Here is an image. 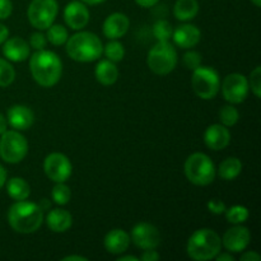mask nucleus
I'll return each instance as SVG.
<instances>
[{"label":"nucleus","mask_w":261,"mask_h":261,"mask_svg":"<svg viewBox=\"0 0 261 261\" xmlns=\"http://www.w3.org/2000/svg\"><path fill=\"white\" fill-rule=\"evenodd\" d=\"M32 78L41 87L50 88L61 78L63 63L55 53L48 50H37L30 59Z\"/></svg>","instance_id":"nucleus-1"},{"label":"nucleus","mask_w":261,"mask_h":261,"mask_svg":"<svg viewBox=\"0 0 261 261\" xmlns=\"http://www.w3.org/2000/svg\"><path fill=\"white\" fill-rule=\"evenodd\" d=\"M8 222L18 233H33L42 224L43 211L32 201H15L8 211Z\"/></svg>","instance_id":"nucleus-2"},{"label":"nucleus","mask_w":261,"mask_h":261,"mask_svg":"<svg viewBox=\"0 0 261 261\" xmlns=\"http://www.w3.org/2000/svg\"><path fill=\"white\" fill-rule=\"evenodd\" d=\"M65 43L69 58L78 63L96 61L103 53V45L98 36L87 31L75 33Z\"/></svg>","instance_id":"nucleus-3"},{"label":"nucleus","mask_w":261,"mask_h":261,"mask_svg":"<svg viewBox=\"0 0 261 261\" xmlns=\"http://www.w3.org/2000/svg\"><path fill=\"white\" fill-rule=\"evenodd\" d=\"M222 240L216 231L201 228L194 232L188 241L186 251L193 260H212L221 252Z\"/></svg>","instance_id":"nucleus-4"},{"label":"nucleus","mask_w":261,"mask_h":261,"mask_svg":"<svg viewBox=\"0 0 261 261\" xmlns=\"http://www.w3.org/2000/svg\"><path fill=\"white\" fill-rule=\"evenodd\" d=\"M184 170L186 178L196 186H208L216 178V166L205 153L198 152L189 155Z\"/></svg>","instance_id":"nucleus-5"},{"label":"nucleus","mask_w":261,"mask_h":261,"mask_svg":"<svg viewBox=\"0 0 261 261\" xmlns=\"http://www.w3.org/2000/svg\"><path fill=\"white\" fill-rule=\"evenodd\" d=\"M148 68L157 75H167L177 65V53L170 42L158 41L147 56Z\"/></svg>","instance_id":"nucleus-6"},{"label":"nucleus","mask_w":261,"mask_h":261,"mask_svg":"<svg viewBox=\"0 0 261 261\" xmlns=\"http://www.w3.org/2000/svg\"><path fill=\"white\" fill-rule=\"evenodd\" d=\"M191 86L196 96L201 99H213L221 89V79L216 69L211 66H199L193 70Z\"/></svg>","instance_id":"nucleus-7"},{"label":"nucleus","mask_w":261,"mask_h":261,"mask_svg":"<svg viewBox=\"0 0 261 261\" xmlns=\"http://www.w3.org/2000/svg\"><path fill=\"white\" fill-rule=\"evenodd\" d=\"M28 153V142L18 130H7L0 138V157L7 163H19Z\"/></svg>","instance_id":"nucleus-8"},{"label":"nucleus","mask_w":261,"mask_h":261,"mask_svg":"<svg viewBox=\"0 0 261 261\" xmlns=\"http://www.w3.org/2000/svg\"><path fill=\"white\" fill-rule=\"evenodd\" d=\"M59 12L56 0H32L28 7V20L36 30H47L55 20Z\"/></svg>","instance_id":"nucleus-9"},{"label":"nucleus","mask_w":261,"mask_h":261,"mask_svg":"<svg viewBox=\"0 0 261 261\" xmlns=\"http://www.w3.org/2000/svg\"><path fill=\"white\" fill-rule=\"evenodd\" d=\"M249 82L240 73L228 74L222 82V93L224 99L232 105L242 103L249 94Z\"/></svg>","instance_id":"nucleus-10"},{"label":"nucleus","mask_w":261,"mask_h":261,"mask_svg":"<svg viewBox=\"0 0 261 261\" xmlns=\"http://www.w3.org/2000/svg\"><path fill=\"white\" fill-rule=\"evenodd\" d=\"M43 171L54 182H65L73 172L70 160L63 153H51L43 161Z\"/></svg>","instance_id":"nucleus-11"},{"label":"nucleus","mask_w":261,"mask_h":261,"mask_svg":"<svg viewBox=\"0 0 261 261\" xmlns=\"http://www.w3.org/2000/svg\"><path fill=\"white\" fill-rule=\"evenodd\" d=\"M132 240L142 250L155 249L161 244V234L157 227L147 222H140L132 231Z\"/></svg>","instance_id":"nucleus-12"},{"label":"nucleus","mask_w":261,"mask_h":261,"mask_svg":"<svg viewBox=\"0 0 261 261\" xmlns=\"http://www.w3.org/2000/svg\"><path fill=\"white\" fill-rule=\"evenodd\" d=\"M251 241V234H250L249 228L241 226V224H236L232 228L227 229L224 233L223 239H222V245L226 247L228 252H241L246 249Z\"/></svg>","instance_id":"nucleus-13"},{"label":"nucleus","mask_w":261,"mask_h":261,"mask_svg":"<svg viewBox=\"0 0 261 261\" xmlns=\"http://www.w3.org/2000/svg\"><path fill=\"white\" fill-rule=\"evenodd\" d=\"M64 20L71 30H83L89 22V10L82 2H70L64 9Z\"/></svg>","instance_id":"nucleus-14"},{"label":"nucleus","mask_w":261,"mask_h":261,"mask_svg":"<svg viewBox=\"0 0 261 261\" xmlns=\"http://www.w3.org/2000/svg\"><path fill=\"white\" fill-rule=\"evenodd\" d=\"M129 27L130 20L124 13H112L105 19L102 31H103V35L110 40H119L126 35Z\"/></svg>","instance_id":"nucleus-15"},{"label":"nucleus","mask_w":261,"mask_h":261,"mask_svg":"<svg viewBox=\"0 0 261 261\" xmlns=\"http://www.w3.org/2000/svg\"><path fill=\"white\" fill-rule=\"evenodd\" d=\"M7 121L14 130H28L35 122L32 110L23 105H14L8 110Z\"/></svg>","instance_id":"nucleus-16"},{"label":"nucleus","mask_w":261,"mask_h":261,"mask_svg":"<svg viewBox=\"0 0 261 261\" xmlns=\"http://www.w3.org/2000/svg\"><path fill=\"white\" fill-rule=\"evenodd\" d=\"M205 145L212 150H222L228 147L231 142V133L222 124H213L204 133Z\"/></svg>","instance_id":"nucleus-17"},{"label":"nucleus","mask_w":261,"mask_h":261,"mask_svg":"<svg viewBox=\"0 0 261 261\" xmlns=\"http://www.w3.org/2000/svg\"><path fill=\"white\" fill-rule=\"evenodd\" d=\"M172 38L178 47L191 48L200 42L201 33L196 25L181 24L172 32Z\"/></svg>","instance_id":"nucleus-18"},{"label":"nucleus","mask_w":261,"mask_h":261,"mask_svg":"<svg viewBox=\"0 0 261 261\" xmlns=\"http://www.w3.org/2000/svg\"><path fill=\"white\" fill-rule=\"evenodd\" d=\"M3 54L8 60L14 61V63H22V61L27 60V58L30 56V46L20 37L7 38L3 45Z\"/></svg>","instance_id":"nucleus-19"},{"label":"nucleus","mask_w":261,"mask_h":261,"mask_svg":"<svg viewBox=\"0 0 261 261\" xmlns=\"http://www.w3.org/2000/svg\"><path fill=\"white\" fill-rule=\"evenodd\" d=\"M103 245L107 252L112 255H120L129 249L130 237L124 229H112L105 236Z\"/></svg>","instance_id":"nucleus-20"},{"label":"nucleus","mask_w":261,"mask_h":261,"mask_svg":"<svg viewBox=\"0 0 261 261\" xmlns=\"http://www.w3.org/2000/svg\"><path fill=\"white\" fill-rule=\"evenodd\" d=\"M46 223H47L48 228L55 233H64L71 227L73 218L68 211L56 208L48 212L47 217H46Z\"/></svg>","instance_id":"nucleus-21"},{"label":"nucleus","mask_w":261,"mask_h":261,"mask_svg":"<svg viewBox=\"0 0 261 261\" xmlns=\"http://www.w3.org/2000/svg\"><path fill=\"white\" fill-rule=\"evenodd\" d=\"M94 75H96L97 82H99L102 86H112L119 79V69L115 65L114 61L106 59L97 64L94 69Z\"/></svg>","instance_id":"nucleus-22"},{"label":"nucleus","mask_w":261,"mask_h":261,"mask_svg":"<svg viewBox=\"0 0 261 261\" xmlns=\"http://www.w3.org/2000/svg\"><path fill=\"white\" fill-rule=\"evenodd\" d=\"M199 13V4L196 0H177L173 7V15L176 19L188 22L194 19Z\"/></svg>","instance_id":"nucleus-23"},{"label":"nucleus","mask_w":261,"mask_h":261,"mask_svg":"<svg viewBox=\"0 0 261 261\" xmlns=\"http://www.w3.org/2000/svg\"><path fill=\"white\" fill-rule=\"evenodd\" d=\"M7 191L8 195L13 199V200H25L28 199L31 194L30 185L27 181L22 177H13L8 181L7 184Z\"/></svg>","instance_id":"nucleus-24"},{"label":"nucleus","mask_w":261,"mask_h":261,"mask_svg":"<svg viewBox=\"0 0 261 261\" xmlns=\"http://www.w3.org/2000/svg\"><path fill=\"white\" fill-rule=\"evenodd\" d=\"M242 171V162L237 157H228L222 161L218 168L219 177L226 181H232L239 177Z\"/></svg>","instance_id":"nucleus-25"},{"label":"nucleus","mask_w":261,"mask_h":261,"mask_svg":"<svg viewBox=\"0 0 261 261\" xmlns=\"http://www.w3.org/2000/svg\"><path fill=\"white\" fill-rule=\"evenodd\" d=\"M69 35L68 31L64 25L61 24H51L47 28V35H46V40L54 46H61L68 41Z\"/></svg>","instance_id":"nucleus-26"},{"label":"nucleus","mask_w":261,"mask_h":261,"mask_svg":"<svg viewBox=\"0 0 261 261\" xmlns=\"http://www.w3.org/2000/svg\"><path fill=\"white\" fill-rule=\"evenodd\" d=\"M226 219L227 222L232 224H241L246 222L250 217V212L244 205H233L229 209H226Z\"/></svg>","instance_id":"nucleus-27"},{"label":"nucleus","mask_w":261,"mask_h":261,"mask_svg":"<svg viewBox=\"0 0 261 261\" xmlns=\"http://www.w3.org/2000/svg\"><path fill=\"white\" fill-rule=\"evenodd\" d=\"M103 53L109 60L114 61V63H119L124 59L125 48L121 42H119L117 40H111L110 42L106 43V46H103Z\"/></svg>","instance_id":"nucleus-28"},{"label":"nucleus","mask_w":261,"mask_h":261,"mask_svg":"<svg viewBox=\"0 0 261 261\" xmlns=\"http://www.w3.org/2000/svg\"><path fill=\"white\" fill-rule=\"evenodd\" d=\"M239 111L232 105H226V106H223L219 110V120H221V124L224 125V126H233V125L239 122Z\"/></svg>","instance_id":"nucleus-29"},{"label":"nucleus","mask_w":261,"mask_h":261,"mask_svg":"<svg viewBox=\"0 0 261 261\" xmlns=\"http://www.w3.org/2000/svg\"><path fill=\"white\" fill-rule=\"evenodd\" d=\"M51 198L58 205H65L70 201V189L64 182H56V185L53 188V191H51Z\"/></svg>","instance_id":"nucleus-30"},{"label":"nucleus","mask_w":261,"mask_h":261,"mask_svg":"<svg viewBox=\"0 0 261 261\" xmlns=\"http://www.w3.org/2000/svg\"><path fill=\"white\" fill-rule=\"evenodd\" d=\"M172 25H171L170 22H167L165 19L158 20L153 25V35H154V37L160 42H167L172 37Z\"/></svg>","instance_id":"nucleus-31"},{"label":"nucleus","mask_w":261,"mask_h":261,"mask_svg":"<svg viewBox=\"0 0 261 261\" xmlns=\"http://www.w3.org/2000/svg\"><path fill=\"white\" fill-rule=\"evenodd\" d=\"M15 70L9 61L0 58V87H8L14 82Z\"/></svg>","instance_id":"nucleus-32"},{"label":"nucleus","mask_w":261,"mask_h":261,"mask_svg":"<svg viewBox=\"0 0 261 261\" xmlns=\"http://www.w3.org/2000/svg\"><path fill=\"white\" fill-rule=\"evenodd\" d=\"M249 88L251 89L252 93L255 94L256 98H260L261 96V66H256L254 70L250 73L249 79Z\"/></svg>","instance_id":"nucleus-33"},{"label":"nucleus","mask_w":261,"mask_h":261,"mask_svg":"<svg viewBox=\"0 0 261 261\" xmlns=\"http://www.w3.org/2000/svg\"><path fill=\"white\" fill-rule=\"evenodd\" d=\"M182 63L186 69H189V70H195L196 68H199L201 65V55L199 53H196V51H188L184 55Z\"/></svg>","instance_id":"nucleus-34"},{"label":"nucleus","mask_w":261,"mask_h":261,"mask_svg":"<svg viewBox=\"0 0 261 261\" xmlns=\"http://www.w3.org/2000/svg\"><path fill=\"white\" fill-rule=\"evenodd\" d=\"M46 42H47V40H46V36L43 35V33L35 32V33H32V35H31L30 46L32 48H35L36 51L42 50V48L46 46Z\"/></svg>","instance_id":"nucleus-35"},{"label":"nucleus","mask_w":261,"mask_h":261,"mask_svg":"<svg viewBox=\"0 0 261 261\" xmlns=\"http://www.w3.org/2000/svg\"><path fill=\"white\" fill-rule=\"evenodd\" d=\"M206 206H208V209L211 213L217 214V216H219V214H223L227 209L226 204H224L222 200H219V199H212V200L208 201Z\"/></svg>","instance_id":"nucleus-36"},{"label":"nucleus","mask_w":261,"mask_h":261,"mask_svg":"<svg viewBox=\"0 0 261 261\" xmlns=\"http://www.w3.org/2000/svg\"><path fill=\"white\" fill-rule=\"evenodd\" d=\"M13 12V4L10 0H0V19H7Z\"/></svg>","instance_id":"nucleus-37"},{"label":"nucleus","mask_w":261,"mask_h":261,"mask_svg":"<svg viewBox=\"0 0 261 261\" xmlns=\"http://www.w3.org/2000/svg\"><path fill=\"white\" fill-rule=\"evenodd\" d=\"M160 254L155 251V249H150V250H144L143 255L140 256V259L143 261H157L160 260Z\"/></svg>","instance_id":"nucleus-38"},{"label":"nucleus","mask_w":261,"mask_h":261,"mask_svg":"<svg viewBox=\"0 0 261 261\" xmlns=\"http://www.w3.org/2000/svg\"><path fill=\"white\" fill-rule=\"evenodd\" d=\"M260 259L261 256L255 251H247L242 254L241 257H240V260L242 261H260Z\"/></svg>","instance_id":"nucleus-39"},{"label":"nucleus","mask_w":261,"mask_h":261,"mask_svg":"<svg viewBox=\"0 0 261 261\" xmlns=\"http://www.w3.org/2000/svg\"><path fill=\"white\" fill-rule=\"evenodd\" d=\"M158 2H160V0H135V3H137V4L142 8L154 7Z\"/></svg>","instance_id":"nucleus-40"},{"label":"nucleus","mask_w":261,"mask_h":261,"mask_svg":"<svg viewBox=\"0 0 261 261\" xmlns=\"http://www.w3.org/2000/svg\"><path fill=\"white\" fill-rule=\"evenodd\" d=\"M214 259H216L217 261H234V257L232 256L231 252H223V254H221V252H219V254L217 255Z\"/></svg>","instance_id":"nucleus-41"},{"label":"nucleus","mask_w":261,"mask_h":261,"mask_svg":"<svg viewBox=\"0 0 261 261\" xmlns=\"http://www.w3.org/2000/svg\"><path fill=\"white\" fill-rule=\"evenodd\" d=\"M8 36H9V30L4 24H0V45L7 41Z\"/></svg>","instance_id":"nucleus-42"},{"label":"nucleus","mask_w":261,"mask_h":261,"mask_svg":"<svg viewBox=\"0 0 261 261\" xmlns=\"http://www.w3.org/2000/svg\"><path fill=\"white\" fill-rule=\"evenodd\" d=\"M7 125H8L7 119H5L4 115L0 114V135H2L3 133L7 132Z\"/></svg>","instance_id":"nucleus-43"},{"label":"nucleus","mask_w":261,"mask_h":261,"mask_svg":"<svg viewBox=\"0 0 261 261\" xmlns=\"http://www.w3.org/2000/svg\"><path fill=\"white\" fill-rule=\"evenodd\" d=\"M71 260L87 261V257L79 256V255H69V256H65V257H63V259H61V261H71Z\"/></svg>","instance_id":"nucleus-44"},{"label":"nucleus","mask_w":261,"mask_h":261,"mask_svg":"<svg viewBox=\"0 0 261 261\" xmlns=\"http://www.w3.org/2000/svg\"><path fill=\"white\" fill-rule=\"evenodd\" d=\"M5 181H7V172H5L4 167L0 165V189L5 185Z\"/></svg>","instance_id":"nucleus-45"},{"label":"nucleus","mask_w":261,"mask_h":261,"mask_svg":"<svg viewBox=\"0 0 261 261\" xmlns=\"http://www.w3.org/2000/svg\"><path fill=\"white\" fill-rule=\"evenodd\" d=\"M38 205H40V208L42 209L43 212H45V211H47V209H50L51 204H50V201L47 200V199H42V200L40 201V204H38Z\"/></svg>","instance_id":"nucleus-46"},{"label":"nucleus","mask_w":261,"mask_h":261,"mask_svg":"<svg viewBox=\"0 0 261 261\" xmlns=\"http://www.w3.org/2000/svg\"><path fill=\"white\" fill-rule=\"evenodd\" d=\"M137 256H132V255H125V256H119L117 261H138Z\"/></svg>","instance_id":"nucleus-47"},{"label":"nucleus","mask_w":261,"mask_h":261,"mask_svg":"<svg viewBox=\"0 0 261 261\" xmlns=\"http://www.w3.org/2000/svg\"><path fill=\"white\" fill-rule=\"evenodd\" d=\"M81 2L88 5H96V4H99V3H103L105 0H81Z\"/></svg>","instance_id":"nucleus-48"},{"label":"nucleus","mask_w":261,"mask_h":261,"mask_svg":"<svg viewBox=\"0 0 261 261\" xmlns=\"http://www.w3.org/2000/svg\"><path fill=\"white\" fill-rule=\"evenodd\" d=\"M251 3L255 5V7L257 8L261 7V0H251Z\"/></svg>","instance_id":"nucleus-49"}]
</instances>
